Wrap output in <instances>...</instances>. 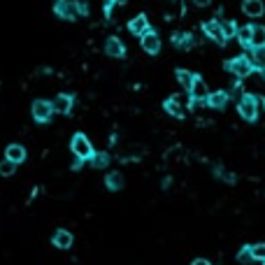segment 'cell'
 I'll use <instances>...</instances> for the list:
<instances>
[{
    "instance_id": "obj_28",
    "label": "cell",
    "mask_w": 265,
    "mask_h": 265,
    "mask_svg": "<svg viewBox=\"0 0 265 265\" xmlns=\"http://www.w3.org/2000/svg\"><path fill=\"white\" fill-rule=\"evenodd\" d=\"M214 175H216V177H221V179H223V182H228V184H233V182H235V175L226 172V170H223V168H221V165H214Z\"/></svg>"
},
{
    "instance_id": "obj_34",
    "label": "cell",
    "mask_w": 265,
    "mask_h": 265,
    "mask_svg": "<svg viewBox=\"0 0 265 265\" xmlns=\"http://www.w3.org/2000/svg\"><path fill=\"white\" fill-rule=\"evenodd\" d=\"M82 163H84V160H82V158H77L75 163H72V170H79V168H82Z\"/></svg>"
},
{
    "instance_id": "obj_11",
    "label": "cell",
    "mask_w": 265,
    "mask_h": 265,
    "mask_svg": "<svg viewBox=\"0 0 265 265\" xmlns=\"http://www.w3.org/2000/svg\"><path fill=\"white\" fill-rule=\"evenodd\" d=\"M188 93H191V98H193V100H200V103H205V105H207V98H210V91H207L205 82L198 77V75H195V82H193V86H191V91H188Z\"/></svg>"
},
{
    "instance_id": "obj_30",
    "label": "cell",
    "mask_w": 265,
    "mask_h": 265,
    "mask_svg": "<svg viewBox=\"0 0 265 265\" xmlns=\"http://www.w3.org/2000/svg\"><path fill=\"white\" fill-rule=\"evenodd\" d=\"M75 5H77V14H79V17H88V12H91V7H88V3H86V0H77Z\"/></svg>"
},
{
    "instance_id": "obj_32",
    "label": "cell",
    "mask_w": 265,
    "mask_h": 265,
    "mask_svg": "<svg viewBox=\"0 0 265 265\" xmlns=\"http://www.w3.org/2000/svg\"><path fill=\"white\" fill-rule=\"evenodd\" d=\"M191 265H212V263H210V260H205V258H195Z\"/></svg>"
},
{
    "instance_id": "obj_19",
    "label": "cell",
    "mask_w": 265,
    "mask_h": 265,
    "mask_svg": "<svg viewBox=\"0 0 265 265\" xmlns=\"http://www.w3.org/2000/svg\"><path fill=\"white\" fill-rule=\"evenodd\" d=\"M105 186L110 188V191H119V188H123V175L121 172H110V175L105 177Z\"/></svg>"
},
{
    "instance_id": "obj_12",
    "label": "cell",
    "mask_w": 265,
    "mask_h": 265,
    "mask_svg": "<svg viewBox=\"0 0 265 265\" xmlns=\"http://www.w3.org/2000/svg\"><path fill=\"white\" fill-rule=\"evenodd\" d=\"M105 51H107V56H112V58H123V56H126V47L121 44L119 38H107Z\"/></svg>"
},
{
    "instance_id": "obj_1",
    "label": "cell",
    "mask_w": 265,
    "mask_h": 265,
    "mask_svg": "<svg viewBox=\"0 0 265 265\" xmlns=\"http://www.w3.org/2000/svg\"><path fill=\"white\" fill-rule=\"evenodd\" d=\"M70 149H72V154H75V158H82V160H91L95 154L93 144L88 142V138L84 132H75V135H72Z\"/></svg>"
},
{
    "instance_id": "obj_2",
    "label": "cell",
    "mask_w": 265,
    "mask_h": 265,
    "mask_svg": "<svg viewBox=\"0 0 265 265\" xmlns=\"http://www.w3.org/2000/svg\"><path fill=\"white\" fill-rule=\"evenodd\" d=\"M226 70L233 72L238 79H244V77H249V75H254V70H258V68L254 65L251 58H247V56H238V58H230V61L226 63Z\"/></svg>"
},
{
    "instance_id": "obj_15",
    "label": "cell",
    "mask_w": 265,
    "mask_h": 265,
    "mask_svg": "<svg viewBox=\"0 0 265 265\" xmlns=\"http://www.w3.org/2000/svg\"><path fill=\"white\" fill-rule=\"evenodd\" d=\"M5 158L7 160H14V163H23V160H26V149H23L21 144H10V147H7L5 149Z\"/></svg>"
},
{
    "instance_id": "obj_36",
    "label": "cell",
    "mask_w": 265,
    "mask_h": 265,
    "mask_svg": "<svg viewBox=\"0 0 265 265\" xmlns=\"http://www.w3.org/2000/svg\"><path fill=\"white\" fill-rule=\"evenodd\" d=\"M116 5H126V0H114Z\"/></svg>"
},
{
    "instance_id": "obj_22",
    "label": "cell",
    "mask_w": 265,
    "mask_h": 265,
    "mask_svg": "<svg viewBox=\"0 0 265 265\" xmlns=\"http://www.w3.org/2000/svg\"><path fill=\"white\" fill-rule=\"evenodd\" d=\"M254 47H265V26H254V35H251V49Z\"/></svg>"
},
{
    "instance_id": "obj_10",
    "label": "cell",
    "mask_w": 265,
    "mask_h": 265,
    "mask_svg": "<svg viewBox=\"0 0 265 265\" xmlns=\"http://www.w3.org/2000/svg\"><path fill=\"white\" fill-rule=\"evenodd\" d=\"M242 12L247 14V17H251V19L263 17V12H265L263 0H242Z\"/></svg>"
},
{
    "instance_id": "obj_9",
    "label": "cell",
    "mask_w": 265,
    "mask_h": 265,
    "mask_svg": "<svg viewBox=\"0 0 265 265\" xmlns=\"http://www.w3.org/2000/svg\"><path fill=\"white\" fill-rule=\"evenodd\" d=\"M128 30H130L132 35L142 38V35L149 30V19H147V14H138L135 19H130V23H128Z\"/></svg>"
},
{
    "instance_id": "obj_27",
    "label": "cell",
    "mask_w": 265,
    "mask_h": 265,
    "mask_svg": "<svg viewBox=\"0 0 265 265\" xmlns=\"http://www.w3.org/2000/svg\"><path fill=\"white\" fill-rule=\"evenodd\" d=\"M251 254H254V260H265V242L251 244Z\"/></svg>"
},
{
    "instance_id": "obj_14",
    "label": "cell",
    "mask_w": 265,
    "mask_h": 265,
    "mask_svg": "<svg viewBox=\"0 0 265 265\" xmlns=\"http://www.w3.org/2000/svg\"><path fill=\"white\" fill-rule=\"evenodd\" d=\"M228 91H214V93H210V98H207V107H214V110H223V107L228 105Z\"/></svg>"
},
{
    "instance_id": "obj_31",
    "label": "cell",
    "mask_w": 265,
    "mask_h": 265,
    "mask_svg": "<svg viewBox=\"0 0 265 265\" xmlns=\"http://www.w3.org/2000/svg\"><path fill=\"white\" fill-rule=\"evenodd\" d=\"M112 5H114V0H105V5H103V10H105V17H110Z\"/></svg>"
},
{
    "instance_id": "obj_24",
    "label": "cell",
    "mask_w": 265,
    "mask_h": 265,
    "mask_svg": "<svg viewBox=\"0 0 265 265\" xmlns=\"http://www.w3.org/2000/svg\"><path fill=\"white\" fill-rule=\"evenodd\" d=\"M17 172V163L14 160H0V177H12Z\"/></svg>"
},
{
    "instance_id": "obj_4",
    "label": "cell",
    "mask_w": 265,
    "mask_h": 265,
    "mask_svg": "<svg viewBox=\"0 0 265 265\" xmlns=\"http://www.w3.org/2000/svg\"><path fill=\"white\" fill-rule=\"evenodd\" d=\"M30 112H33V119L38 123H47L51 121V116H54V103L49 100H33V105H30Z\"/></svg>"
},
{
    "instance_id": "obj_35",
    "label": "cell",
    "mask_w": 265,
    "mask_h": 265,
    "mask_svg": "<svg viewBox=\"0 0 265 265\" xmlns=\"http://www.w3.org/2000/svg\"><path fill=\"white\" fill-rule=\"evenodd\" d=\"M170 184H172V179L170 177H165V179H163V188H170Z\"/></svg>"
},
{
    "instance_id": "obj_38",
    "label": "cell",
    "mask_w": 265,
    "mask_h": 265,
    "mask_svg": "<svg viewBox=\"0 0 265 265\" xmlns=\"http://www.w3.org/2000/svg\"><path fill=\"white\" fill-rule=\"evenodd\" d=\"M263 265H265V260H263Z\"/></svg>"
},
{
    "instance_id": "obj_18",
    "label": "cell",
    "mask_w": 265,
    "mask_h": 265,
    "mask_svg": "<svg viewBox=\"0 0 265 265\" xmlns=\"http://www.w3.org/2000/svg\"><path fill=\"white\" fill-rule=\"evenodd\" d=\"M175 77H177V82L182 84L184 91H191V86H193V82H195V75H193V72L182 70V68H179V70L175 72Z\"/></svg>"
},
{
    "instance_id": "obj_25",
    "label": "cell",
    "mask_w": 265,
    "mask_h": 265,
    "mask_svg": "<svg viewBox=\"0 0 265 265\" xmlns=\"http://www.w3.org/2000/svg\"><path fill=\"white\" fill-rule=\"evenodd\" d=\"M254 260V254H251V247H242L240 249V254H238V263H242V265H249Z\"/></svg>"
},
{
    "instance_id": "obj_21",
    "label": "cell",
    "mask_w": 265,
    "mask_h": 265,
    "mask_svg": "<svg viewBox=\"0 0 265 265\" xmlns=\"http://www.w3.org/2000/svg\"><path fill=\"white\" fill-rule=\"evenodd\" d=\"M251 35H254V26H242L238 30V40L242 47H251Z\"/></svg>"
},
{
    "instance_id": "obj_7",
    "label": "cell",
    "mask_w": 265,
    "mask_h": 265,
    "mask_svg": "<svg viewBox=\"0 0 265 265\" xmlns=\"http://www.w3.org/2000/svg\"><path fill=\"white\" fill-rule=\"evenodd\" d=\"M140 47H142V49L147 51L149 56H156L160 51V38H158V33L149 28V30H147V33L140 38Z\"/></svg>"
},
{
    "instance_id": "obj_29",
    "label": "cell",
    "mask_w": 265,
    "mask_h": 265,
    "mask_svg": "<svg viewBox=\"0 0 265 265\" xmlns=\"http://www.w3.org/2000/svg\"><path fill=\"white\" fill-rule=\"evenodd\" d=\"M228 95H230V98H242V84L240 82H235V84H230V88H228Z\"/></svg>"
},
{
    "instance_id": "obj_6",
    "label": "cell",
    "mask_w": 265,
    "mask_h": 265,
    "mask_svg": "<svg viewBox=\"0 0 265 265\" xmlns=\"http://www.w3.org/2000/svg\"><path fill=\"white\" fill-rule=\"evenodd\" d=\"M54 12H56V17L63 19V21H75V19L79 17V14H77V5L70 3V0H56V3H54Z\"/></svg>"
},
{
    "instance_id": "obj_37",
    "label": "cell",
    "mask_w": 265,
    "mask_h": 265,
    "mask_svg": "<svg viewBox=\"0 0 265 265\" xmlns=\"http://www.w3.org/2000/svg\"><path fill=\"white\" fill-rule=\"evenodd\" d=\"M263 107H265V98H263Z\"/></svg>"
},
{
    "instance_id": "obj_17",
    "label": "cell",
    "mask_w": 265,
    "mask_h": 265,
    "mask_svg": "<svg viewBox=\"0 0 265 265\" xmlns=\"http://www.w3.org/2000/svg\"><path fill=\"white\" fill-rule=\"evenodd\" d=\"M172 44H175L177 49H191L195 44V38L191 33H175L172 35Z\"/></svg>"
},
{
    "instance_id": "obj_33",
    "label": "cell",
    "mask_w": 265,
    "mask_h": 265,
    "mask_svg": "<svg viewBox=\"0 0 265 265\" xmlns=\"http://www.w3.org/2000/svg\"><path fill=\"white\" fill-rule=\"evenodd\" d=\"M193 3H195L198 7H207V5H210V0H193Z\"/></svg>"
},
{
    "instance_id": "obj_26",
    "label": "cell",
    "mask_w": 265,
    "mask_h": 265,
    "mask_svg": "<svg viewBox=\"0 0 265 265\" xmlns=\"http://www.w3.org/2000/svg\"><path fill=\"white\" fill-rule=\"evenodd\" d=\"M238 23L235 21H223V33H226V40H230V38H235L238 35Z\"/></svg>"
},
{
    "instance_id": "obj_23",
    "label": "cell",
    "mask_w": 265,
    "mask_h": 265,
    "mask_svg": "<svg viewBox=\"0 0 265 265\" xmlns=\"http://www.w3.org/2000/svg\"><path fill=\"white\" fill-rule=\"evenodd\" d=\"M251 61H254V65H258V70H263L265 68V47H254V49H251Z\"/></svg>"
},
{
    "instance_id": "obj_20",
    "label": "cell",
    "mask_w": 265,
    "mask_h": 265,
    "mask_svg": "<svg viewBox=\"0 0 265 265\" xmlns=\"http://www.w3.org/2000/svg\"><path fill=\"white\" fill-rule=\"evenodd\" d=\"M110 160H112V158H110V154H107V151H95L93 158L88 160V163H91L95 170H103V168L110 165Z\"/></svg>"
},
{
    "instance_id": "obj_3",
    "label": "cell",
    "mask_w": 265,
    "mask_h": 265,
    "mask_svg": "<svg viewBox=\"0 0 265 265\" xmlns=\"http://www.w3.org/2000/svg\"><path fill=\"white\" fill-rule=\"evenodd\" d=\"M238 112L244 121H256L258 119V98L251 93H244L238 100Z\"/></svg>"
},
{
    "instance_id": "obj_13",
    "label": "cell",
    "mask_w": 265,
    "mask_h": 265,
    "mask_svg": "<svg viewBox=\"0 0 265 265\" xmlns=\"http://www.w3.org/2000/svg\"><path fill=\"white\" fill-rule=\"evenodd\" d=\"M72 105H75V98L68 93H58L54 98V110L58 112V114H70Z\"/></svg>"
},
{
    "instance_id": "obj_5",
    "label": "cell",
    "mask_w": 265,
    "mask_h": 265,
    "mask_svg": "<svg viewBox=\"0 0 265 265\" xmlns=\"http://www.w3.org/2000/svg\"><path fill=\"white\" fill-rule=\"evenodd\" d=\"M203 30H205V35H207V38L214 40V42L221 44V47H223V44L228 42V40H226V33H223V23H221L219 19L205 21V23H203Z\"/></svg>"
},
{
    "instance_id": "obj_8",
    "label": "cell",
    "mask_w": 265,
    "mask_h": 265,
    "mask_svg": "<svg viewBox=\"0 0 265 265\" xmlns=\"http://www.w3.org/2000/svg\"><path fill=\"white\" fill-rule=\"evenodd\" d=\"M163 110L168 112V114H172V116H177V119H182L186 112H184V98H182V93H175V95H170V98L163 103Z\"/></svg>"
},
{
    "instance_id": "obj_16",
    "label": "cell",
    "mask_w": 265,
    "mask_h": 265,
    "mask_svg": "<svg viewBox=\"0 0 265 265\" xmlns=\"http://www.w3.org/2000/svg\"><path fill=\"white\" fill-rule=\"evenodd\" d=\"M51 242H54L58 249H70V247H72V235H70V230H63V228H58V230L54 233Z\"/></svg>"
}]
</instances>
